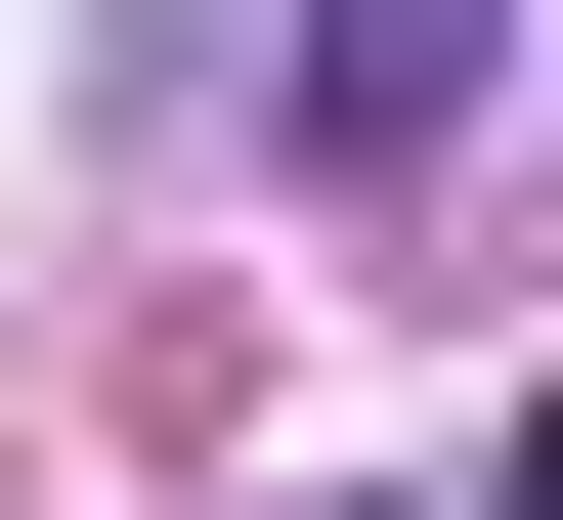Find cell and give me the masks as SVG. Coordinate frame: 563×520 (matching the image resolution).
<instances>
[{
    "label": "cell",
    "instance_id": "1",
    "mask_svg": "<svg viewBox=\"0 0 563 520\" xmlns=\"http://www.w3.org/2000/svg\"><path fill=\"white\" fill-rule=\"evenodd\" d=\"M477 44H520V0H303V174H433V131H477Z\"/></svg>",
    "mask_w": 563,
    "mask_h": 520
}]
</instances>
